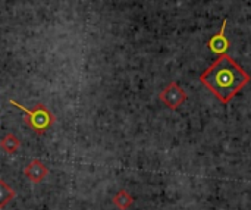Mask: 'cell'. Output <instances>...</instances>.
Returning a JSON list of instances; mask_svg holds the SVG:
<instances>
[{"mask_svg":"<svg viewBox=\"0 0 251 210\" xmlns=\"http://www.w3.org/2000/svg\"><path fill=\"white\" fill-rule=\"evenodd\" d=\"M10 105H13L16 109H19L24 115V122L32 130V132L41 135L44 134L56 121V116L41 103L35 105L34 109H26L22 105H19L15 100H9Z\"/></svg>","mask_w":251,"mask_h":210,"instance_id":"7a4b0ae2","label":"cell"},{"mask_svg":"<svg viewBox=\"0 0 251 210\" xmlns=\"http://www.w3.org/2000/svg\"><path fill=\"white\" fill-rule=\"evenodd\" d=\"M226 25H228V19H224L219 32L215 34V35L209 40V49H210L213 53L219 54V56H221V54H226V52H228V49H229V46H231V43H229V40H228V37H226Z\"/></svg>","mask_w":251,"mask_h":210,"instance_id":"277c9868","label":"cell"},{"mask_svg":"<svg viewBox=\"0 0 251 210\" xmlns=\"http://www.w3.org/2000/svg\"><path fill=\"white\" fill-rule=\"evenodd\" d=\"M0 146H1V149H3L6 153L13 155V153L18 152V149H19V146H21V141H19V138H18L16 135H13V134H6V135L1 138Z\"/></svg>","mask_w":251,"mask_h":210,"instance_id":"52a82bcc","label":"cell"},{"mask_svg":"<svg viewBox=\"0 0 251 210\" xmlns=\"http://www.w3.org/2000/svg\"><path fill=\"white\" fill-rule=\"evenodd\" d=\"M113 205L119 210H128L134 205V197L125 190H119L113 197Z\"/></svg>","mask_w":251,"mask_h":210,"instance_id":"8992f818","label":"cell"},{"mask_svg":"<svg viewBox=\"0 0 251 210\" xmlns=\"http://www.w3.org/2000/svg\"><path fill=\"white\" fill-rule=\"evenodd\" d=\"M160 102L171 110H176L185 100H187V94L182 90V87L176 82H169L165 90H162V93L159 94Z\"/></svg>","mask_w":251,"mask_h":210,"instance_id":"3957f363","label":"cell"},{"mask_svg":"<svg viewBox=\"0 0 251 210\" xmlns=\"http://www.w3.org/2000/svg\"><path fill=\"white\" fill-rule=\"evenodd\" d=\"M250 75L228 54H221L201 75L200 81L224 105H228L249 82Z\"/></svg>","mask_w":251,"mask_h":210,"instance_id":"6da1fadb","label":"cell"},{"mask_svg":"<svg viewBox=\"0 0 251 210\" xmlns=\"http://www.w3.org/2000/svg\"><path fill=\"white\" fill-rule=\"evenodd\" d=\"M16 197V193L1 180L0 181V208H4L10 200H13Z\"/></svg>","mask_w":251,"mask_h":210,"instance_id":"ba28073f","label":"cell"},{"mask_svg":"<svg viewBox=\"0 0 251 210\" xmlns=\"http://www.w3.org/2000/svg\"><path fill=\"white\" fill-rule=\"evenodd\" d=\"M47 174H49V169L44 166V163L41 162V160H38V159H32L29 163H28V166L24 169V175L31 181V183H34V184H38V183H41L46 177H47Z\"/></svg>","mask_w":251,"mask_h":210,"instance_id":"5b68a950","label":"cell"}]
</instances>
